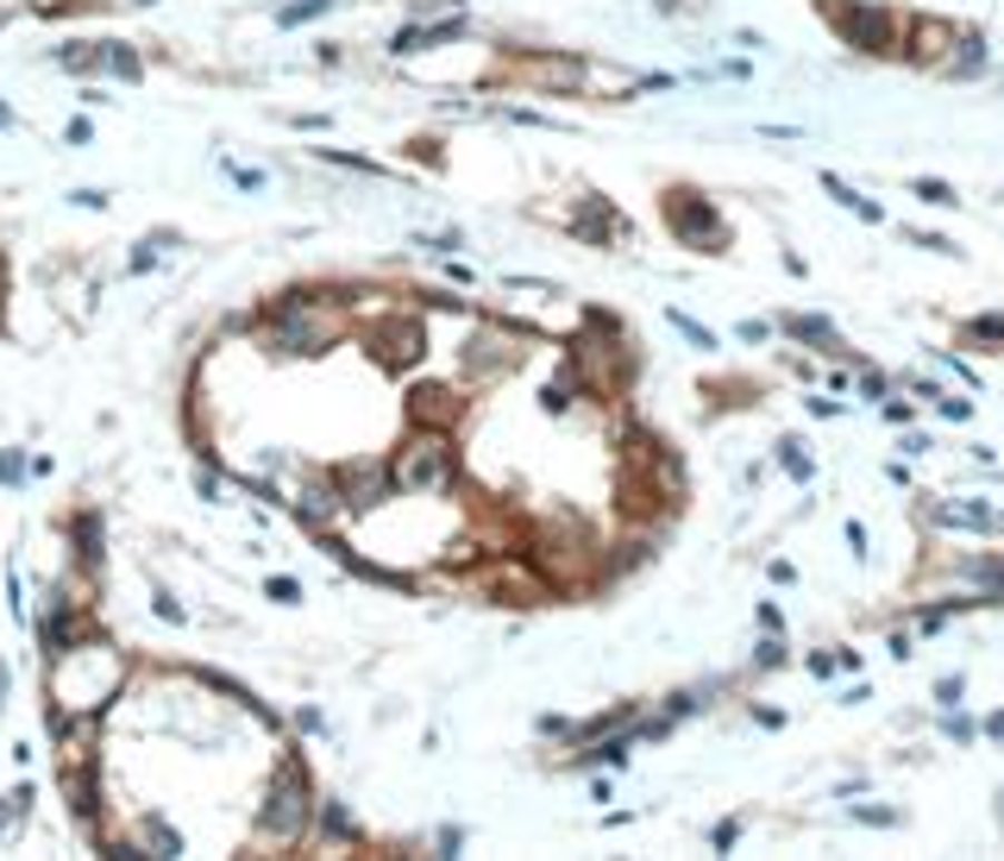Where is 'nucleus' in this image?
<instances>
[{
  "instance_id": "1",
  "label": "nucleus",
  "mask_w": 1004,
  "mask_h": 861,
  "mask_svg": "<svg viewBox=\"0 0 1004 861\" xmlns=\"http://www.w3.org/2000/svg\"><path fill=\"white\" fill-rule=\"evenodd\" d=\"M114 692H120V654L107 648V642L57 648V667H51L57 717H95L101 704H114Z\"/></svg>"
},
{
  "instance_id": "2",
  "label": "nucleus",
  "mask_w": 1004,
  "mask_h": 861,
  "mask_svg": "<svg viewBox=\"0 0 1004 861\" xmlns=\"http://www.w3.org/2000/svg\"><path fill=\"white\" fill-rule=\"evenodd\" d=\"M390 478H396L402 497H446L459 485V447H452V428H415L390 453Z\"/></svg>"
},
{
  "instance_id": "3",
  "label": "nucleus",
  "mask_w": 1004,
  "mask_h": 861,
  "mask_svg": "<svg viewBox=\"0 0 1004 861\" xmlns=\"http://www.w3.org/2000/svg\"><path fill=\"white\" fill-rule=\"evenodd\" d=\"M339 340V315H333V302L321 296H283L270 315H264V346L277 352V359H314V352H327Z\"/></svg>"
},
{
  "instance_id": "4",
  "label": "nucleus",
  "mask_w": 1004,
  "mask_h": 861,
  "mask_svg": "<svg viewBox=\"0 0 1004 861\" xmlns=\"http://www.w3.org/2000/svg\"><path fill=\"white\" fill-rule=\"evenodd\" d=\"M314 824V786L302 761H277V774L264 780V805H258V830L270 843H302V830Z\"/></svg>"
},
{
  "instance_id": "5",
  "label": "nucleus",
  "mask_w": 1004,
  "mask_h": 861,
  "mask_svg": "<svg viewBox=\"0 0 1004 861\" xmlns=\"http://www.w3.org/2000/svg\"><path fill=\"white\" fill-rule=\"evenodd\" d=\"M823 19L835 26V38L860 57H885L898 51V19L879 0H823Z\"/></svg>"
},
{
  "instance_id": "6",
  "label": "nucleus",
  "mask_w": 1004,
  "mask_h": 861,
  "mask_svg": "<svg viewBox=\"0 0 1004 861\" xmlns=\"http://www.w3.org/2000/svg\"><path fill=\"white\" fill-rule=\"evenodd\" d=\"M666 227H672V239L685 252L722 258V246H728V214L703 189H666Z\"/></svg>"
},
{
  "instance_id": "7",
  "label": "nucleus",
  "mask_w": 1004,
  "mask_h": 861,
  "mask_svg": "<svg viewBox=\"0 0 1004 861\" xmlns=\"http://www.w3.org/2000/svg\"><path fill=\"white\" fill-rule=\"evenodd\" d=\"M521 359H528V334H521V327H502V321H484L465 346V378L496 384L502 371H515Z\"/></svg>"
},
{
  "instance_id": "8",
  "label": "nucleus",
  "mask_w": 1004,
  "mask_h": 861,
  "mask_svg": "<svg viewBox=\"0 0 1004 861\" xmlns=\"http://www.w3.org/2000/svg\"><path fill=\"white\" fill-rule=\"evenodd\" d=\"M364 346H371V359H377V365L409 371V365H421L427 334H421L415 315H390V321H377V327H364Z\"/></svg>"
},
{
  "instance_id": "9",
  "label": "nucleus",
  "mask_w": 1004,
  "mask_h": 861,
  "mask_svg": "<svg viewBox=\"0 0 1004 861\" xmlns=\"http://www.w3.org/2000/svg\"><path fill=\"white\" fill-rule=\"evenodd\" d=\"M333 478H339V491H346V516H371V510H383V503L396 497V478H390L383 459H371V466H346V472H333Z\"/></svg>"
},
{
  "instance_id": "10",
  "label": "nucleus",
  "mask_w": 1004,
  "mask_h": 861,
  "mask_svg": "<svg viewBox=\"0 0 1004 861\" xmlns=\"http://www.w3.org/2000/svg\"><path fill=\"white\" fill-rule=\"evenodd\" d=\"M521 82H534V88H553V95H572V88L590 82V63L584 57H559V51H534V57H521L515 63Z\"/></svg>"
},
{
  "instance_id": "11",
  "label": "nucleus",
  "mask_w": 1004,
  "mask_h": 861,
  "mask_svg": "<svg viewBox=\"0 0 1004 861\" xmlns=\"http://www.w3.org/2000/svg\"><path fill=\"white\" fill-rule=\"evenodd\" d=\"M572 233L584 239V246H616L628 233L622 208L609 202V195H578V208H572Z\"/></svg>"
},
{
  "instance_id": "12",
  "label": "nucleus",
  "mask_w": 1004,
  "mask_h": 861,
  "mask_svg": "<svg viewBox=\"0 0 1004 861\" xmlns=\"http://www.w3.org/2000/svg\"><path fill=\"white\" fill-rule=\"evenodd\" d=\"M935 528H961V535H1004V510H992L986 497H948V503H929Z\"/></svg>"
},
{
  "instance_id": "13",
  "label": "nucleus",
  "mask_w": 1004,
  "mask_h": 861,
  "mask_svg": "<svg viewBox=\"0 0 1004 861\" xmlns=\"http://www.w3.org/2000/svg\"><path fill=\"white\" fill-rule=\"evenodd\" d=\"M295 516H302L314 535H327V528L346 516V491H339V478H308L302 497H295Z\"/></svg>"
},
{
  "instance_id": "14",
  "label": "nucleus",
  "mask_w": 1004,
  "mask_h": 861,
  "mask_svg": "<svg viewBox=\"0 0 1004 861\" xmlns=\"http://www.w3.org/2000/svg\"><path fill=\"white\" fill-rule=\"evenodd\" d=\"M986 63H992L986 32H954L948 57H942V76H948V82H973V76H986Z\"/></svg>"
},
{
  "instance_id": "15",
  "label": "nucleus",
  "mask_w": 1004,
  "mask_h": 861,
  "mask_svg": "<svg viewBox=\"0 0 1004 861\" xmlns=\"http://www.w3.org/2000/svg\"><path fill=\"white\" fill-rule=\"evenodd\" d=\"M409 422L415 428H452L459 422V397L446 384H415L409 390Z\"/></svg>"
},
{
  "instance_id": "16",
  "label": "nucleus",
  "mask_w": 1004,
  "mask_h": 861,
  "mask_svg": "<svg viewBox=\"0 0 1004 861\" xmlns=\"http://www.w3.org/2000/svg\"><path fill=\"white\" fill-rule=\"evenodd\" d=\"M70 547H76V566H82V573H101L107 541H101V516H95V510H76L70 516Z\"/></svg>"
},
{
  "instance_id": "17",
  "label": "nucleus",
  "mask_w": 1004,
  "mask_h": 861,
  "mask_svg": "<svg viewBox=\"0 0 1004 861\" xmlns=\"http://www.w3.org/2000/svg\"><path fill=\"white\" fill-rule=\"evenodd\" d=\"M95 76H114V82H139L145 76V63H139V51H132V45H120V38H101V45H95Z\"/></svg>"
},
{
  "instance_id": "18",
  "label": "nucleus",
  "mask_w": 1004,
  "mask_h": 861,
  "mask_svg": "<svg viewBox=\"0 0 1004 861\" xmlns=\"http://www.w3.org/2000/svg\"><path fill=\"white\" fill-rule=\"evenodd\" d=\"M948 45H954V26H911V45H904V57L911 63H929V70H942V57H948Z\"/></svg>"
},
{
  "instance_id": "19",
  "label": "nucleus",
  "mask_w": 1004,
  "mask_h": 861,
  "mask_svg": "<svg viewBox=\"0 0 1004 861\" xmlns=\"http://www.w3.org/2000/svg\"><path fill=\"white\" fill-rule=\"evenodd\" d=\"M823 189H829V202H835V208H848L854 221H866V227H885V208H879V202H866V195L854 189V183H841L835 170H823Z\"/></svg>"
},
{
  "instance_id": "20",
  "label": "nucleus",
  "mask_w": 1004,
  "mask_h": 861,
  "mask_svg": "<svg viewBox=\"0 0 1004 861\" xmlns=\"http://www.w3.org/2000/svg\"><path fill=\"white\" fill-rule=\"evenodd\" d=\"M785 334H791V340H804V346L841 352V340H835V321H829V315H785Z\"/></svg>"
},
{
  "instance_id": "21",
  "label": "nucleus",
  "mask_w": 1004,
  "mask_h": 861,
  "mask_svg": "<svg viewBox=\"0 0 1004 861\" xmlns=\"http://www.w3.org/2000/svg\"><path fill=\"white\" fill-rule=\"evenodd\" d=\"M139 849L145 855H151V849L157 855H183V830L164 824V818H139Z\"/></svg>"
},
{
  "instance_id": "22",
  "label": "nucleus",
  "mask_w": 1004,
  "mask_h": 861,
  "mask_svg": "<svg viewBox=\"0 0 1004 861\" xmlns=\"http://www.w3.org/2000/svg\"><path fill=\"white\" fill-rule=\"evenodd\" d=\"M961 340H967V346H992V352H1004V315H973L967 327H961Z\"/></svg>"
},
{
  "instance_id": "23",
  "label": "nucleus",
  "mask_w": 1004,
  "mask_h": 861,
  "mask_svg": "<svg viewBox=\"0 0 1004 861\" xmlns=\"http://www.w3.org/2000/svg\"><path fill=\"white\" fill-rule=\"evenodd\" d=\"M321 836H333V843H358V824L346 818V805H339V799H327V805H321Z\"/></svg>"
},
{
  "instance_id": "24",
  "label": "nucleus",
  "mask_w": 1004,
  "mask_h": 861,
  "mask_svg": "<svg viewBox=\"0 0 1004 861\" xmlns=\"http://www.w3.org/2000/svg\"><path fill=\"white\" fill-rule=\"evenodd\" d=\"M779 466H785V472H791V485H810V478H816L810 453H804V440H791V434L779 440Z\"/></svg>"
},
{
  "instance_id": "25",
  "label": "nucleus",
  "mask_w": 1004,
  "mask_h": 861,
  "mask_svg": "<svg viewBox=\"0 0 1004 861\" xmlns=\"http://www.w3.org/2000/svg\"><path fill=\"white\" fill-rule=\"evenodd\" d=\"M339 0H283L277 7V26H308V19H321V13H333Z\"/></svg>"
},
{
  "instance_id": "26",
  "label": "nucleus",
  "mask_w": 1004,
  "mask_h": 861,
  "mask_svg": "<svg viewBox=\"0 0 1004 861\" xmlns=\"http://www.w3.org/2000/svg\"><path fill=\"white\" fill-rule=\"evenodd\" d=\"M911 195H917V202H929V208H961L954 183H942V176H917V183H911Z\"/></svg>"
},
{
  "instance_id": "27",
  "label": "nucleus",
  "mask_w": 1004,
  "mask_h": 861,
  "mask_svg": "<svg viewBox=\"0 0 1004 861\" xmlns=\"http://www.w3.org/2000/svg\"><path fill=\"white\" fill-rule=\"evenodd\" d=\"M666 321H672V327H678V334H685V340H691L697 352H716V334H710V327H703V321H691V315H685V309H666Z\"/></svg>"
},
{
  "instance_id": "28",
  "label": "nucleus",
  "mask_w": 1004,
  "mask_h": 861,
  "mask_svg": "<svg viewBox=\"0 0 1004 861\" xmlns=\"http://www.w3.org/2000/svg\"><path fill=\"white\" fill-rule=\"evenodd\" d=\"M935 415H942V422H973V397L967 390H942V397H935Z\"/></svg>"
},
{
  "instance_id": "29",
  "label": "nucleus",
  "mask_w": 1004,
  "mask_h": 861,
  "mask_svg": "<svg viewBox=\"0 0 1004 861\" xmlns=\"http://www.w3.org/2000/svg\"><path fill=\"white\" fill-rule=\"evenodd\" d=\"M785 661H791V648H785L779 635H766L760 648H754V673H779Z\"/></svg>"
},
{
  "instance_id": "30",
  "label": "nucleus",
  "mask_w": 1004,
  "mask_h": 861,
  "mask_svg": "<svg viewBox=\"0 0 1004 861\" xmlns=\"http://www.w3.org/2000/svg\"><path fill=\"white\" fill-rule=\"evenodd\" d=\"M854 824H866V830H892V824H898V811H892V805H854Z\"/></svg>"
},
{
  "instance_id": "31",
  "label": "nucleus",
  "mask_w": 1004,
  "mask_h": 861,
  "mask_svg": "<svg viewBox=\"0 0 1004 861\" xmlns=\"http://www.w3.org/2000/svg\"><path fill=\"white\" fill-rule=\"evenodd\" d=\"M741 843V818H722V824L710 830V849H735Z\"/></svg>"
},
{
  "instance_id": "32",
  "label": "nucleus",
  "mask_w": 1004,
  "mask_h": 861,
  "mask_svg": "<svg viewBox=\"0 0 1004 861\" xmlns=\"http://www.w3.org/2000/svg\"><path fill=\"white\" fill-rule=\"evenodd\" d=\"M804 409H810L816 422H829V415H848V403H835V397H804Z\"/></svg>"
},
{
  "instance_id": "33",
  "label": "nucleus",
  "mask_w": 1004,
  "mask_h": 861,
  "mask_svg": "<svg viewBox=\"0 0 1004 861\" xmlns=\"http://www.w3.org/2000/svg\"><path fill=\"white\" fill-rule=\"evenodd\" d=\"M19 478H26V453L7 447V453H0V485H19Z\"/></svg>"
},
{
  "instance_id": "34",
  "label": "nucleus",
  "mask_w": 1004,
  "mask_h": 861,
  "mask_svg": "<svg viewBox=\"0 0 1004 861\" xmlns=\"http://www.w3.org/2000/svg\"><path fill=\"white\" fill-rule=\"evenodd\" d=\"M961 692H967V679H961V673H948V679L935 686V704H942V711H954V698H961Z\"/></svg>"
},
{
  "instance_id": "35",
  "label": "nucleus",
  "mask_w": 1004,
  "mask_h": 861,
  "mask_svg": "<svg viewBox=\"0 0 1004 861\" xmlns=\"http://www.w3.org/2000/svg\"><path fill=\"white\" fill-rule=\"evenodd\" d=\"M151 610L164 616V623H183V604H176L170 591H164V585H157V591H151Z\"/></svg>"
},
{
  "instance_id": "36",
  "label": "nucleus",
  "mask_w": 1004,
  "mask_h": 861,
  "mask_svg": "<svg viewBox=\"0 0 1004 861\" xmlns=\"http://www.w3.org/2000/svg\"><path fill=\"white\" fill-rule=\"evenodd\" d=\"M860 397H892V378H879V371H860Z\"/></svg>"
},
{
  "instance_id": "37",
  "label": "nucleus",
  "mask_w": 1004,
  "mask_h": 861,
  "mask_svg": "<svg viewBox=\"0 0 1004 861\" xmlns=\"http://www.w3.org/2000/svg\"><path fill=\"white\" fill-rule=\"evenodd\" d=\"M63 202H76V208H88V214H95V208H107V195H101V189H70Z\"/></svg>"
},
{
  "instance_id": "38",
  "label": "nucleus",
  "mask_w": 1004,
  "mask_h": 861,
  "mask_svg": "<svg viewBox=\"0 0 1004 861\" xmlns=\"http://www.w3.org/2000/svg\"><path fill=\"white\" fill-rule=\"evenodd\" d=\"M942 730H948L954 742H973V736H980V723H973V717H948V723H942Z\"/></svg>"
},
{
  "instance_id": "39",
  "label": "nucleus",
  "mask_w": 1004,
  "mask_h": 861,
  "mask_svg": "<svg viewBox=\"0 0 1004 861\" xmlns=\"http://www.w3.org/2000/svg\"><path fill=\"white\" fill-rule=\"evenodd\" d=\"M264 591H270V598H277V604H295V598H302V585H295V579H270V585H264Z\"/></svg>"
},
{
  "instance_id": "40",
  "label": "nucleus",
  "mask_w": 1004,
  "mask_h": 861,
  "mask_svg": "<svg viewBox=\"0 0 1004 861\" xmlns=\"http://www.w3.org/2000/svg\"><path fill=\"white\" fill-rule=\"evenodd\" d=\"M754 723H760V730H785V711H772V704H754Z\"/></svg>"
},
{
  "instance_id": "41",
  "label": "nucleus",
  "mask_w": 1004,
  "mask_h": 861,
  "mask_svg": "<svg viewBox=\"0 0 1004 861\" xmlns=\"http://www.w3.org/2000/svg\"><path fill=\"white\" fill-rule=\"evenodd\" d=\"M760 629H766V635L785 629V610H779V604H760Z\"/></svg>"
},
{
  "instance_id": "42",
  "label": "nucleus",
  "mask_w": 1004,
  "mask_h": 861,
  "mask_svg": "<svg viewBox=\"0 0 1004 861\" xmlns=\"http://www.w3.org/2000/svg\"><path fill=\"white\" fill-rule=\"evenodd\" d=\"M898 447H904V453H911V459H923V453H929V440H923L917 428H904V440H898Z\"/></svg>"
},
{
  "instance_id": "43",
  "label": "nucleus",
  "mask_w": 1004,
  "mask_h": 861,
  "mask_svg": "<svg viewBox=\"0 0 1004 861\" xmlns=\"http://www.w3.org/2000/svg\"><path fill=\"white\" fill-rule=\"evenodd\" d=\"M885 422H892V428H911V403H892V397H885Z\"/></svg>"
},
{
  "instance_id": "44",
  "label": "nucleus",
  "mask_w": 1004,
  "mask_h": 861,
  "mask_svg": "<svg viewBox=\"0 0 1004 861\" xmlns=\"http://www.w3.org/2000/svg\"><path fill=\"white\" fill-rule=\"evenodd\" d=\"M195 491H201V497L214 503V497H220V472H195Z\"/></svg>"
},
{
  "instance_id": "45",
  "label": "nucleus",
  "mask_w": 1004,
  "mask_h": 861,
  "mask_svg": "<svg viewBox=\"0 0 1004 861\" xmlns=\"http://www.w3.org/2000/svg\"><path fill=\"white\" fill-rule=\"evenodd\" d=\"M63 139H70V145H88V139H95V126H88V120H70V126H63Z\"/></svg>"
},
{
  "instance_id": "46",
  "label": "nucleus",
  "mask_w": 1004,
  "mask_h": 861,
  "mask_svg": "<svg viewBox=\"0 0 1004 861\" xmlns=\"http://www.w3.org/2000/svg\"><path fill=\"white\" fill-rule=\"evenodd\" d=\"M766 573H772V585H797V566L791 560H772Z\"/></svg>"
},
{
  "instance_id": "47",
  "label": "nucleus",
  "mask_w": 1004,
  "mask_h": 861,
  "mask_svg": "<svg viewBox=\"0 0 1004 861\" xmlns=\"http://www.w3.org/2000/svg\"><path fill=\"white\" fill-rule=\"evenodd\" d=\"M948 616H954V610H923V616H917V629H923V635H935L942 623H948Z\"/></svg>"
},
{
  "instance_id": "48",
  "label": "nucleus",
  "mask_w": 1004,
  "mask_h": 861,
  "mask_svg": "<svg viewBox=\"0 0 1004 861\" xmlns=\"http://www.w3.org/2000/svg\"><path fill=\"white\" fill-rule=\"evenodd\" d=\"M942 365H948V371H954V378H961V384H967V390H973V384H980V378H973V371H967V365H961V359H954V352H942Z\"/></svg>"
},
{
  "instance_id": "49",
  "label": "nucleus",
  "mask_w": 1004,
  "mask_h": 861,
  "mask_svg": "<svg viewBox=\"0 0 1004 861\" xmlns=\"http://www.w3.org/2000/svg\"><path fill=\"white\" fill-rule=\"evenodd\" d=\"M911 390H917L923 403H935V397H942V384H935V378H911Z\"/></svg>"
},
{
  "instance_id": "50",
  "label": "nucleus",
  "mask_w": 1004,
  "mask_h": 861,
  "mask_svg": "<svg viewBox=\"0 0 1004 861\" xmlns=\"http://www.w3.org/2000/svg\"><path fill=\"white\" fill-rule=\"evenodd\" d=\"M986 736H992V742H1004V711H992V717H986Z\"/></svg>"
},
{
  "instance_id": "51",
  "label": "nucleus",
  "mask_w": 1004,
  "mask_h": 861,
  "mask_svg": "<svg viewBox=\"0 0 1004 861\" xmlns=\"http://www.w3.org/2000/svg\"><path fill=\"white\" fill-rule=\"evenodd\" d=\"M32 13H57V7H70V0H26Z\"/></svg>"
},
{
  "instance_id": "52",
  "label": "nucleus",
  "mask_w": 1004,
  "mask_h": 861,
  "mask_svg": "<svg viewBox=\"0 0 1004 861\" xmlns=\"http://www.w3.org/2000/svg\"><path fill=\"white\" fill-rule=\"evenodd\" d=\"M0 126H13V101H0Z\"/></svg>"
},
{
  "instance_id": "53",
  "label": "nucleus",
  "mask_w": 1004,
  "mask_h": 861,
  "mask_svg": "<svg viewBox=\"0 0 1004 861\" xmlns=\"http://www.w3.org/2000/svg\"><path fill=\"white\" fill-rule=\"evenodd\" d=\"M0 836H7V811H0Z\"/></svg>"
},
{
  "instance_id": "54",
  "label": "nucleus",
  "mask_w": 1004,
  "mask_h": 861,
  "mask_svg": "<svg viewBox=\"0 0 1004 861\" xmlns=\"http://www.w3.org/2000/svg\"><path fill=\"white\" fill-rule=\"evenodd\" d=\"M132 7H151V0H132Z\"/></svg>"
},
{
  "instance_id": "55",
  "label": "nucleus",
  "mask_w": 1004,
  "mask_h": 861,
  "mask_svg": "<svg viewBox=\"0 0 1004 861\" xmlns=\"http://www.w3.org/2000/svg\"><path fill=\"white\" fill-rule=\"evenodd\" d=\"M998 811H1004V792H998Z\"/></svg>"
}]
</instances>
